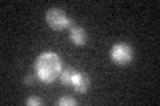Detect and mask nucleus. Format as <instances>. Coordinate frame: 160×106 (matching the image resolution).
Returning <instances> with one entry per match:
<instances>
[{"label":"nucleus","instance_id":"obj_1","mask_svg":"<svg viewBox=\"0 0 160 106\" xmlns=\"http://www.w3.org/2000/svg\"><path fill=\"white\" fill-rule=\"evenodd\" d=\"M35 73L44 82H53L62 73V58L55 52H43L35 60Z\"/></svg>","mask_w":160,"mask_h":106},{"label":"nucleus","instance_id":"obj_2","mask_svg":"<svg viewBox=\"0 0 160 106\" xmlns=\"http://www.w3.org/2000/svg\"><path fill=\"white\" fill-rule=\"evenodd\" d=\"M112 61L118 65H127L132 61L133 58V49L131 45H128L126 43H119L116 45H113L109 52Z\"/></svg>","mask_w":160,"mask_h":106},{"label":"nucleus","instance_id":"obj_3","mask_svg":"<svg viewBox=\"0 0 160 106\" xmlns=\"http://www.w3.org/2000/svg\"><path fill=\"white\" fill-rule=\"evenodd\" d=\"M46 20L53 29H64V28L69 27L72 23L71 19L67 16V13L58 7L48 9L46 13Z\"/></svg>","mask_w":160,"mask_h":106},{"label":"nucleus","instance_id":"obj_4","mask_svg":"<svg viewBox=\"0 0 160 106\" xmlns=\"http://www.w3.org/2000/svg\"><path fill=\"white\" fill-rule=\"evenodd\" d=\"M71 85L75 88V90L79 93H84L87 92V89L89 86V78L86 73L79 72V70H75L73 77H72V82Z\"/></svg>","mask_w":160,"mask_h":106},{"label":"nucleus","instance_id":"obj_5","mask_svg":"<svg viewBox=\"0 0 160 106\" xmlns=\"http://www.w3.org/2000/svg\"><path fill=\"white\" fill-rule=\"evenodd\" d=\"M69 37H71L75 45H83L87 40V33L84 31V28L75 25V27H71V29H69Z\"/></svg>","mask_w":160,"mask_h":106},{"label":"nucleus","instance_id":"obj_6","mask_svg":"<svg viewBox=\"0 0 160 106\" xmlns=\"http://www.w3.org/2000/svg\"><path fill=\"white\" fill-rule=\"evenodd\" d=\"M73 73H75V69H72V68H67V69L62 70V73H60V80H62V82L66 84V85H71Z\"/></svg>","mask_w":160,"mask_h":106},{"label":"nucleus","instance_id":"obj_7","mask_svg":"<svg viewBox=\"0 0 160 106\" xmlns=\"http://www.w3.org/2000/svg\"><path fill=\"white\" fill-rule=\"evenodd\" d=\"M58 105H62V106H68V105H76V101L73 98H69V97H63L58 99Z\"/></svg>","mask_w":160,"mask_h":106},{"label":"nucleus","instance_id":"obj_8","mask_svg":"<svg viewBox=\"0 0 160 106\" xmlns=\"http://www.w3.org/2000/svg\"><path fill=\"white\" fill-rule=\"evenodd\" d=\"M26 104H27V105H42L43 101L39 99V98H36V97H31V98H28V99L26 101Z\"/></svg>","mask_w":160,"mask_h":106},{"label":"nucleus","instance_id":"obj_9","mask_svg":"<svg viewBox=\"0 0 160 106\" xmlns=\"http://www.w3.org/2000/svg\"><path fill=\"white\" fill-rule=\"evenodd\" d=\"M24 81H26V84H27V85H31V84H32V77H31V76H27Z\"/></svg>","mask_w":160,"mask_h":106}]
</instances>
